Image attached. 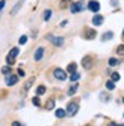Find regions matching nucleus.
Here are the masks:
<instances>
[{"label": "nucleus", "mask_w": 124, "mask_h": 126, "mask_svg": "<svg viewBox=\"0 0 124 126\" xmlns=\"http://www.w3.org/2000/svg\"><path fill=\"white\" fill-rule=\"evenodd\" d=\"M112 80H113V82L120 80V73H112Z\"/></svg>", "instance_id": "obj_29"}, {"label": "nucleus", "mask_w": 124, "mask_h": 126, "mask_svg": "<svg viewBox=\"0 0 124 126\" xmlns=\"http://www.w3.org/2000/svg\"><path fill=\"white\" fill-rule=\"evenodd\" d=\"M33 80H35V79H33V78H30V79L27 80V82H26V85H24V93L27 91V90H29V87H30V85L33 84Z\"/></svg>", "instance_id": "obj_24"}, {"label": "nucleus", "mask_w": 124, "mask_h": 126, "mask_svg": "<svg viewBox=\"0 0 124 126\" xmlns=\"http://www.w3.org/2000/svg\"><path fill=\"white\" fill-rule=\"evenodd\" d=\"M53 108H55V100L50 99V100L46 103V110H53Z\"/></svg>", "instance_id": "obj_17"}, {"label": "nucleus", "mask_w": 124, "mask_h": 126, "mask_svg": "<svg viewBox=\"0 0 124 126\" xmlns=\"http://www.w3.org/2000/svg\"><path fill=\"white\" fill-rule=\"evenodd\" d=\"M23 2H24V0H20V2H18V3H17V5L12 8V11H11V15H15V14H17V11H20V8L23 6Z\"/></svg>", "instance_id": "obj_12"}, {"label": "nucleus", "mask_w": 124, "mask_h": 126, "mask_svg": "<svg viewBox=\"0 0 124 126\" xmlns=\"http://www.w3.org/2000/svg\"><path fill=\"white\" fill-rule=\"evenodd\" d=\"M106 88H108L109 91L115 90V82H113V80H108V82H106Z\"/></svg>", "instance_id": "obj_16"}, {"label": "nucleus", "mask_w": 124, "mask_h": 126, "mask_svg": "<svg viewBox=\"0 0 124 126\" xmlns=\"http://www.w3.org/2000/svg\"><path fill=\"white\" fill-rule=\"evenodd\" d=\"M32 103H33L35 106H39V105H41V102H39V97H38V96H37V97H33V99H32Z\"/></svg>", "instance_id": "obj_27"}, {"label": "nucleus", "mask_w": 124, "mask_h": 126, "mask_svg": "<svg viewBox=\"0 0 124 126\" xmlns=\"http://www.w3.org/2000/svg\"><path fill=\"white\" fill-rule=\"evenodd\" d=\"M5 82H6V85L8 87H12V85H15L17 82H18V76H15V75H8L6 78H5Z\"/></svg>", "instance_id": "obj_3"}, {"label": "nucleus", "mask_w": 124, "mask_h": 126, "mask_svg": "<svg viewBox=\"0 0 124 126\" xmlns=\"http://www.w3.org/2000/svg\"><path fill=\"white\" fill-rule=\"evenodd\" d=\"M123 37H124V31H123Z\"/></svg>", "instance_id": "obj_34"}, {"label": "nucleus", "mask_w": 124, "mask_h": 126, "mask_svg": "<svg viewBox=\"0 0 124 126\" xmlns=\"http://www.w3.org/2000/svg\"><path fill=\"white\" fill-rule=\"evenodd\" d=\"M85 40H92V38H95V35H97V32L94 31V29H91V28H86L85 29Z\"/></svg>", "instance_id": "obj_7"}, {"label": "nucleus", "mask_w": 124, "mask_h": 126, "mask_svg": "<svg viewBox=\"0 0 124 126\" xmlns=\"http://www.w3.org/2000/svg\"><path fill=\"white\" fill-rule=\"evenodd\" d=\"M117 53H118V55H124V44H121V46H118L117 47Z\"/></svg>", "instance_id": "obj_26"}, {"label": "nucleus", "mask_w": 124, "mask_h": 126, "mask_svg": "<svg viewBox=\"0 0 124 126\" xmlns=\"http://www.w3.org/2000/svg\"><path fill=\"white\" fill-rule=\"evenodd\" d=\"M5 3H6V0H0V9H3V8H5Z\"/></svg>", "instance_id": "obj_31"}, {"label": "nucleus", "mask_w": 124, "mask_h": 126, "mask_svg": "<svg viewBox=\"0 0 124 126\" xmlns=\"http://www.w3.org/2000/svg\"><path fill=\"white\" fill-rule=\"evenodd\" d=\"M100 99H101L103 102H108V100H109V96L106 94V93H101V94H100Z\"/></svg>", "instance_id": "obj_28"}, {"label": "nucleus", "mask_w": 124, "mask_h": 126, "mask_svg": "<svg viewBox=\"0 0 124 126\" xmlns=\"http://www.w3.org/2000/svg\"><path fill=\"white\" fill-rule=\"evenodd\" d=\"M20 76H24V71H23V70H18V78H20Z\"/></svg>", "instance_id": "obj_33"}, {"label": "nucleus", "mask_w": 124, "mask_h": 126, "mask_svg": "<svg viewBox=\"0 0 124 126\" xmlns=\"http://www.w3.org/2000/svg\"><path fill=\"white\" fill-rule=\"evenodd\" d=\"M26 43H27V37H26V35L20 37V44H26Z\"/></svg>", "instance_id": "obj_30"}, {"label": "nucleus", "mask_w": 124, "mask_h": 126, "mask_svg": "<svg viewBox=\"0 0 124 126\" xmlns=\"http://www.w3.org/2000/svg\"><path fill=\"white\" fill-rule=\"evenodd\" d=\"M123 103H124V97H123Z\"/></svg>", "instance_id": "obj_35"}, {"label": "nucleus", "mask_w": 124, "mask_h": 126, "mask_svg": "<svg viewBox=\"0 0 124 126\" xmlns=\"http://www.w3.org/2000/svg\"><path fill=\"white\" fill-rule=\"evenodd\" d=\"M44 47H38L37 49V52H35V55H33V58H35V61H41L42 59V56H44Z\"/></svg>", "instance_id": "obj_9"}, {"label": "nucleus", "mask_w": 124, "mask_h": 126, "mask_svg": "<svg viewBox=\"0 0 124 126\" xmlns=\"http://www.w3.org/2000/svg\"><path fill=\"white\" fill-rule=\"evenodd\" d=\"M88 9L92 11V12H99V9H100V3L97 2V0H91L89 5H88Z\"/></svg>", "instance_id": "obj_6"}, {"label": "nucleus", "mask_w": 124, "mask_h": 126, "mask_svg": "<svg viewBox=\"0 0 124 126\" xmlns=\"http://www.w3.org/2000/svg\"><path fill=\"white\" fill-rule=\"evenodd\" d=\"M70 79H71L73 82H76V80H79V79H80V75H79L77 71H73V73H71V76H70Z\"/></svg>", "instance_id": "obj_15"}, {"label": "nucleus", "mask_w": 124, "mask_h": 126, "mask_svg": "<svg viewBox=\"0 0 124 126\" xmlns=\"http://www.w3.org/2000/svg\"><path fill=\"white\" fill-rule=\"evenodd\" d=\"M2 73H3V75H9V73H11V65H5V67L2 68Z\"/></svg>", "instance_id": "obj_25"}, {"label": "nucleus", "mask_w": 124, "mask_h": 126, "mask_svg": "<svg viewBox=\"0 0 124 126\" xmlns=\"http://www.w3.org/2000/svg\"><path fill=\"white\" fill-rule=\"evenodd\" d=\"M18 53H20V50H18V47H14V49H11V52H9V56H17V55H18Z\"/></svg>", "instance_id": "obj_20"}, {"label": "nucleus", "mask_w": 124, "mask_h": 126, "mask_svg": "<svg viewBox=\"0 0 124 126\" xmlns=\"http://www.w3.org/2000/svg\"><path fill=\"white\" fill-rule=\"evenodd\" d=\"M50 17H51V9H46V11H44V17H42V18L46 21H49Z\"/></svg>", "instance_id": "obj_14"}, {"label": "nucleus", "mask_w": 124, "mask_h": 126, "mask_svg": "<svg viewBox=\"0 0 124 126\" xmlns=\"http://www.w3.org/2000/svg\"><path fill=\"white\" fill-rule=\"evenodd\" d=\"M103 21H104V18H103V15H94L92 17V24L94 26H100V24H103Z\"/></svg>", "instance_id": "obj_10"}, {"label": "nucleus", "mask_w": 124, "mask_h": 126, "mask_svg": "<svg viewBox=\"0 0 124 126\" xmlns=\"http://www.w3.org/2000/svg\"><path fill=\"white\" fill-rule=\"evenodd\" d=\"M55 115L58 117V119H64V117L67 115V112H65L64 110H56V112H55Z\"/></svg>", "instance_id": "obj_13"}, {"label": "nucleus", "mask_w": 124, "mask_h": 126, "mask_svg": "<svg viewBox=\"0 0 124 126\" xmlns=\"http://www.w3.org/2000/svg\"><path fill=\"white\" fill-rule=\"evenodd\" d=\"M79 111V103L77 102H70L67 106V114L68 115H76V112Z\"/></svg>", "instance_id": "obj_1"}, {"label": "nucleus", "mask_w": 124, "mask_h": 126, "mask_svg": "<svg viewBox=\"0 0 124 126\" xmlns=\"http://www.w3.org/2000/svg\"><path fill=\"white\" fill-rule=\"evenodd\" d=\"M6 62H8V65H12V64H15V58L8 55V56H6Z\"/></svg>", "instance_id": "obj_23"}, {"label": "nucleus", "mask_w": 124, "mask_h": 126, "mask_svg": "<svg viewBox=\"0 0 124 126\" xmlns=\"http://www.w3.org/2000/svg\"><path fill=\"white\" fill-rule=\"evenodd\" d=\"M53 75H55V78L59 79V80H65V79H67V73H65V71L62 70V68H55Z\"/></svg>", "instance_id": "obj_4"}, {"label": "nucleus", "mask_w": 124, "mask_h": 126, "mask_svg": "<svg viewBox=\"0 0 124 126\" xmlns=\"http://www.w3.org/2000/svg\"><path fill=\"white\" fill-rule=\"evenodd\" d=\"M77 88H79L77 85H71V87H70V90H68V96H73L77 91Z\"/></svg>", "instance_id": "obj_19"}, {"label": "nucleus", "mask_w": 124, "mask_h": 126, "mask_svg": "<svg viewBox=\"0 0 124 126\" xmlns=\"http://www.w3.org/2000/svg\"><path fill=\"white\" fill-rule=\"evenodd\" d=\"M112 38H113V32H104L101 35V41H109Z\"/></svg>", "instance_id": "obj_11"}, {"label": "nucleus", "mask_w": 124, "mask_h": 126, "mask_svg": "<svg viewBox=\"0 0 124 126\" xmlns=\"http://www.w3.org/2000/svg\"><path fill=\"white\" fill-rule=\"evenodd\" d=\"M76 64H74V62H71V64H70L68 67H67V71H68V73H73V71H76Z\"/></svg>", "instance_id": "obj_21"}, {"label": "nucleus", "mask_w": 124, "mask_h": 126, "mask_svg": "<svg viewBox=\"0 0 124 126\" xmlns=\"http://www.w3.org/2000/svg\"><path fill=\"white\" fill-rule=\"evenodd\" d=\"M82 65H83L86 70H89V68L92 67V58H91V56H85V58L82 59Z\"/></svg>", "instance_id": "obj_8"}, {"label": "nucleus", "mask_w": 124, "mask_h": 126, "mask_svg": "<svg viewBox=\"0 0 124 126\" xmlns=\"http://www.w3.org/2000/svg\"><path fill=\"white\" fill-rule=\"evenodd\" d=\"M71 12L73 14H77V12H80V11H83V3H80V2H76V3H71Z\"/></svg>", "instance_id": "obj_5"}, {"label": "nucleus", "mask_w": 124, "mask_h": 126, "mask_svg": "<svg viewBox=\"0 0 124 126\" xmlns=\"http://www.w3.org/2000/svg\"><path fill=\"white\" fill-rule=\"evenodd\" d=\"M44 93H46V87H44V85H39V87L37 88V94L41 96V94H44Z\"/></svg>", "instance_id": "obj_22"}, {"label": "nucleus", "mask_w": 124, "mask_h": 126, "mask_svg": "<svg viewBox=\"0 0 124 126\" xmlns=\"http://www.w3.org/2000/svg\"><path fill=\"white\" fill-rule=\"evenodd\" d=\"M118 64H120V61H118L117 58H111V59H109V65H111V67H115V65H118Z\"/></svg>", "instance_id": "obj_18"}, {"label": "nucleus", "mask_w": 124, "mask_h": 126, "mask_svg": "<svg viewBox=\"0 0 124 126\" xmlns=\"http://www.w3.org/2000/svg\"><path fill=\"white\" fill-rule=\"evenodd\" d=\"M111 5H112V6H117V5H118V2H117V0H112Z\"/></svg>", "instance_id": "obj_32"}, {"label": "nucleus", "mask_w": 124, "mask_h": 126, "mask_svg": "<svg viewBox=\"0 0 124 126\" xmlns=\"http://www.w3.org/2000/svg\"><path fill=\"white\" fill-rule=\"evenodd\" d=\"M47 40L53 44V46H62L64 44V38L62 37H55V35H47Z\"/></svg>", "instance_id": "obj_2"}]
</instances>
